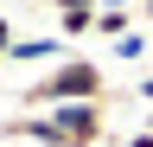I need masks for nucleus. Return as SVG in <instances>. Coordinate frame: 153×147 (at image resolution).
I'll use <instances>...</instances> for the list:
<instances>
[{"mask_svg":"<svg viewBox=\"0 0 153 147\" xmlns=\"http://www.w3.org/2000/svg\"><path fill=\"white\" fill-rule=\"evenodd\" d=\"M115 90H108V70L96 64V58H57L45 64V77H32V83H19V109L26 115H45V109H64V102H108Z\"/></svg>","mask_w":153,"mask_h":147,"instance_id":"nucleus-1","label":"nucleus"},{"mask_svg":"<svg viewBox=\"0 0 153 147\" xmlns=\"http://www.w3.org/2000/svg\"><path fill=\"white\" fill-rule=\"evenodd\" d=\"M108 102H64V109H45V122H51V141L64 147V141H83V147H102L108 141Z\"/></svg>","mask_w":153,"mask_h":147,"instance_id":"nucleus-2","label":"nucleus"},{"mask_svg":"<svg viewBox=\"0 0 153 147\" xmlns=\"http://www.w3.org/2000/svg\"><path fill=\"white\" fill-rule=\"evenodd\" d=\"M7 64H57V39H13Z\"/></svg>","mask_w":153,"mask_h":147,"instance_id":"nucleus-3","label":"nucleus"},{"mask_svg":"<svg viewBox=\"0 0 153 147\" xmlns=\"http://www.w3.org/2000/svg\"><path fill=\"white\" fill-rule=\"evenodd\" d=\"M96 32H102V39H115V45H121L128 32H134V7H102V13H96Z\"/></svg>","mask_w":153,"mask_h":147,"instance_id":"nucleus-4","label":"nucleus"},{"mask_svg":"<svg viewBox=\"0 0 153 147\" xmlns=\"http://www.w3.org/2000/svg\"><path fill=\"white\" fill-rule=\"evenodd\" d=\"M96 13L102 7H64L57 13V32H64V39H83V32H96Z\"/></svg>","mask_w":153,"mask_h":147,"instance_id":"nucleus-5","label":"nucleus"},{"mask_svg":"<svg viewBox=\"0 0 153 147\" xmlns=\"http://www.w3.org/2000/svg\"><path fill=\"white\" fill-rule=\"evenodd\" d=\"M13 39H19V32H13V19H7V13H0V51H13Z\"/></svg>","mask_w":153,"mask_h":147,"instance_id":"nucleus-6","label":"nucleus"},{"mask_svg":"<svg viewBox=\"0 0 153 147\" xmlns=\"http://www.w3.org/2000/svg\"><path fill=\"white\" fill-rule=\"evenodd\" d=\"M134 19H147V26H153V0H134Z\"/></svg>","mask_w":153,"mask_h":147,"instance_id":"nucleus-7","label":"nucleus"},{"mask_svg":"<svg viewBox=\"0 0 153 147\" xmlns=\"http://www.w3.org/2000/svg\"><path fill=\"white\" fill-rule=\"evenodd\" d=\"M128 147H153V128H140V134H128Z\"/></svg>","mask_w":153,"mask_h":147,"instance_id":"nucleus-8","label":"nucleus"},{"mask_svg":"<svg viewBox=\"0 0 153 147\" xmlns=\"http://www.w3.org/2000/svg\"><path fill=\"white\" fill-rule=\"evenodd\" d=\"M140 96H147V102H153V77H147V83H140Z\"/></svg>","mask_w":153,"mask_h":147,"instance_id":"nucleus-9","label":"nucleus"},{"mask_svg":"<svg viewBox=\"0 0 153 147\" xmlns=\"http://www.w3.org/2000/svg\"><path fill=\"white\" fill-rule=\"evenodd\" d=\"M0 70H7V51H0Z\"/></svg>","mask_w":153,"mask_h":147,"instance_id":"nucleus-10","label":"nucleus"},{"mask_svg":"<svg viewBox=\"0 0 153 147\" xmlns=\"http://www.w3.org/2000/svg\"><path fill=\"white\" fill-rule=\"evenodd\" d=\"M64 147H83V141H64Z\"/></svg>","mask_w":153,"mask_h":147,"instance_id":"nucleus-11","label":"nucleus"}]
</instances>
